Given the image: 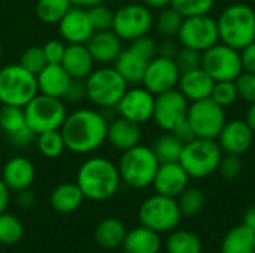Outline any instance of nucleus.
<instances>
[{
    "mask_svg": "<svg viewBox=\"0 0 255 253\" xmlns=\"http://www.w3.org/2000/svg\"><path fill=\"white\" fill-rule=\"evenodd\" d=\"M60 131L67 151L91 154L106 142L108 119L97 110L79 109L66 116Z\"/></svg>",
    "mask_w": 255,
    "mask_h": 253,
    "instance_id": "obj_1",
    "label": "nucleus"
},
{
    "mask_svg": "<svg viewBox=\"0 0 255 253\" xmlns=\"http://www.w3.org/2000/svg\"><path fill=\"white\" fill-rule=\"evenodd\" d=\"M121 176L118 166L103 157H93L84 161L76 174V185L85 198L91 201H106L120 188Z\"/></svg>",
    "mask_w": 255,
    "mask_h": 253,
    "instance_id": "obj_2",
    "label": "nucleus"
},
{
    "mask_svg": "<svg viewBox=\"0 0 255 253\" xmlns=\"http://www.w3.org/2000/svg\"><path fill=\"white\" fill-rule=\"evenodd\" d=\"M217 24L223 43L235 49H244L255 40V10L248 4L236 3L226 7Z\"/></svg>",
    "mask_w": 255,
    "mask_h": 253,
    "instance_id": "obj_3",
    "label": "nucleus"
},
{
    "mask_svg": "<svg viewBox=\"0 0 255 253\" xmlns=\"http://www.w3.org/2000/svg\"><path fill=\"white\" fill-rule=\"evenodd\" d=\"M160 167V163L152 151V148L137 145L131 149L123 152L120 158L118 171L121 180L128 186L136 189H143L152 185L155 173Z\"/></svg>",
    "mask_w": 255,
    "mask_h": 253,
    "instance_id": "obj_4",
    "label": "nucleus"
},
{
    "mask_svg": "<svg viewBox=\"0 0 255 253\" xmlns=\"http://www.w3.org/2000/svg\"><path fill=\"white\" fill-rule=\"evenodd\" d=\"M39 94L36 75L21 64H9L0 69V103L25 107Z\"/></svg>",
    "mask_w": 255,
    "mask_h": 253,
    "instance_id": "obj_5",
    "label": "nucleus"
},
{
    "mask_svg": "<svg viewBox=\"0 0 255 253\" xmlns=\"http://www.w3.org/2000/svg\"><path fill=\"white\" fill-rule=\"evenodd\" d=\"M221 148L214 139H194L184 145L179 164L190 177L203 179L218 170L221 163Z\"/></svg>",
    "mask_w": 255,
    "mask_h": 253,
    "instance_id": "obj_6",
    "label": "nucleus"
},
{
    "mask_svg": "<svg viewBox=\"0 0 255 253\" xmlns=\"http://www.w3.org/2000/svg\"><path fill=\"white\" fill-rule=\"evenodd\" d=\"M127 85L115 67H100L93 70L85 79L87 98L99 107H117L127 91Z\"/></svg>",
    "mask_w": 255,
    "mask_h": 253,
    "instance_id": "obj_7",
    "label": "nucleus"
},
{
    "mask_svg": "<svg viewBox=\"0 0 255 253\" xmlns=\"http://www.w3.org/2000/svg\"><path fill=\"white\" fill-rule=\"evenodd\" d=\"M139 221L140 225L155 231V233H169L173 231L182 218L179 204L175 198L155 194L146 198L139 207Z\"/></svg>",
    "mask_w": 255,
    "mask_h": 253,
    "instance_id": "obj_8",
    "label": "nucleus"
},
{
    "mask_svg": "<svg viewBox=\"0 0 255 253\" xmlns=\"http://www.w3.org/2000/svg\"><path fill=\"white\" fill-rule=\"evenodd\" d=\"M24 115L27 125L37 136L45 131L60 130L67 116V112L61 98L39 92L24 107Z\"/></svg>",
    "mask_w": 255,
    "mask_h": 253,
    "instance_id": "obj_9",
    "label": "nucleus"
},
{
    "mask_svg": "<svg viewBox=\"0 0 255 253\" xmlns=\"http://www.w3.org/2000/svg\"><path fill=\"white\" fill-rule=\"evenodd\" d=\"M154 18L146 4L130 3L114 12L112 31L121 40H134L148 34L152 28Z\"/></svg>",
    "mask_w": 255,
    "mask_h": 253,
    "instance_id": "obj_10",
    "label": "nucleus"
},
{
    "mask_svg": "<svg viewBox=\"0 0 255 253\" xmlns=\"http://www.w3.org/2000/svg\"><path fill=\"white\" fill-rule=\"evenodd\" d=\"M200 67L208 72L215 82L235 81L244 70L239 51L226 43H215L203 51Z\"/></svg>",
    "mask_w": 255,
    "mask_h": 253,
    "instance_id": "obj_11",
    "label": "nucleus"
},
{
    "mask_svg": "<svg viewBox=\"0 0 255 253\" xmlns=\"http://www.w3.org/2000/svg\"><path fill=\"white\" fill-rule=\"evenodd\" d=\"M187 119L193 125L197 137L215 140L226 124V113L223 106L208 97L193 101V104L188 107Z\"/></svg>",
    "mask_w": 255,
    "mask_h": 253,
    "instance_id": "obj_12",
    "label": "nucleus"
},
{
    "mask_svg": "<svg viewBox=\"0 0 255 253\" xmlns=\"http://www.w3.org/2000/svg\"><path fill=\"white\" fill-rule=\"evenodd\" d=\"M178 40L182 46L203 52L218 43V24L209 15H197L184 18Z\"/></svg>",
    "mask_w": 255,
    "mask_h": 253,
    "instance_id": "obj_13",
    "label": "nucleus"
},
{
    "mask_svg": "<svg viewBox=\"0 0 255 253\" xmlns=\"http://www.w3.org/2000/svg\"><path fill=\"white\" fill-rule=\"evenodd\" d=\"M188 98L178 89L161 92L155 97L152 119L164 131H173L188 115Z\"/></svg>",
    "mask_w": 255,
    "mask_h": 253,
    "instance_id": "obj_14",
    "label": "nucleus"
},
{
    "mask_svg": "<svg viewBox=\"0 0 255 253\" xmlns=\"http://www.w3.org/2000/svg\"><path fill=\"white\" fill-rule=\"evenodd\" d=\"M181 78V72L173 58L166 57H154L145 72L143 86L154 95L173 89Z\"/></svg>",
    "mask_w": 255,
    "mask_h": 253,
    "instance_id": "obj_15",
    "label": "nucleus"
},
{
    "mask_svg": "<svg viewBox=\"0 0 255 253\" xmlns=\"http://www.w3.org/2000/svg\"><path fill=\"white\" fill-rule=\"evenodd\" d=\"M155 97L145 86L127 89L120 103L117 104V112L120 116L130 119L136 124H145L152 118Z\"/></svg>",
    "mask_w": 255,
    "mask_h": 253,
    "instance_id": "obj_16",
    "label": "nucleus"
},
{
    "mask_svg": "<svg viewBox=\"0 0 255 253\" xmlns=\"http://www.w3.org/2000/svg\"><path fill=\"white\" fill-rule=\"evenodd\" d=\"M0 128L16 148H25L34 140V133L25 121L24 107L3 104L0 109Z\"/></svg>",
    "mask_w": 255,
    "mask_h": 253,
    "instance_id": "obj_17",
    "label": "nucleus"
},
{
    "mask_svg": "<svg viewBox=\"0 0 255 253\" xmlns=\"http://www.w3.org/2000/svg\"><path fill=\"white\" fill-rule=\"evenodd\" d=\"M188 180L190 176L179 163H166L160 164L152 180V186L157 194L175 198L187 189Z\"/></svg>",
    "mask_w": 255,
    "mask_h": 253,
    "instance_id": "obj_18",
    "label": "nucleus"
},
{
    "mask_svg": "<svg viewBox=\"0 0 255 253\" xmlns=\"http://www.w3.org/2000/svg\"><path fill=\"white\" fill-rule=\"evenodd\" d=\"M58 31L67 43H87L94 33L87 9L72 6L58 22Z\"/></svg>",
    "mask_w": 255,
    "mask_h": 253,
    "instance_id": "obj_19",
    "label": "nucleus"
},
{
    "mask_svg": "<svg viewBox=\"0 0 255 253\" xmlns=\"http://www.w3.org/2000/svg\"><path fill=\"white\" fill-rule=\"evenodd\" d=\"M253 139H254V131L247 124V121L235 119L224 124L218 136V145L227 154L242 155L253 145Z\"/></svg>",
    "mask_w": 255,
    "mask_h": 253,
    "instance_id": "obj_20",
    "label": "nucleus"
},
{
    "mask_svg": "<svg viewBox=\"0 0 255 253\" xmlns=\"http://www.w3.org/2000/svg\"><path fill=\"white\" fill-rule=\"evenodd\" d=\"M85 46L88 48L94 63L97 64H111L117 60L123 51L121 39L111 30L94 31L87 40Z\"/></svg>",
    "mask_w": 255,
    "mask_h": 253,
    "instance_id": "obj_21",
    "label": "nucleus"
},
{
    "mask_svg": "<svg viewBox=\"0 0 255 253\" xmlns=\"http://www.w3.org/2000/svg\"><path fill=\"white\" fill-rule=\"evenodd\" d=\"M142 130L140 124H136L130 119L118 116L108 124V136L106 140L109 145L118 151H127L140 143Z\"/></svg>",
    "mask_w": 255,
    "mask_h": 253,
    "instance_id": "obj_22",
    "label": "nucleus"
},
{
    "mask_svg": "<svg viewBox=\"0 0 255 253\" xmlns=\"http://www.w3.org/2000/svg\"><path fill=\"white\" fill-rule=\"evenodd\" d=\"M36 170L33 163L25 157H13L10 158L1 173V179L6 183V186L12 192H19L24 189H28L31 183L34 182Z\"/></svg>",
    "mask_w": 255,
    "mask_h": 253,
    "instance_id": "obj_23",
    "label": "nucleus"
},
{
    "mask_svg": "<svg viewBox=\"0 0 255 253\" xmlns=\"http://www.w3.org/2000/svg\"><path fill=\"white\" fill-rule=\"evenodd\" d=\"M61 66L72 79L85 81L94 70V60L85 43H69L66 46Z\"/></svg>",
    "mask_w": 255,
    "mask_h": 253,
    "instance_id": "obj_24",
    "label": "nucleus"
},
{
    "mask_svg": "<svg viewBox=\"0 0 255 253\" xmlns=\"http://www.w3.org/2000/svg\"><path fill=\"white\" fill-rule=\"evenodd\" d=\"M178 85H179V91L188 100L197 101V100L211 97L215 81L212 79V76L208 72H205L202 67H199L191 72L181 73Z\"/></svg>",
    "mask_w": 255,
    "mask_h": 253,
    "instance_id": "obj_25",
    "label": "nucleus"
},
{
    "mask_svg": "<svg viewBox=\"0 0 255 253\" xmlns=\"http://www.w3.org/2000/svg\"><path fill=\"white\" fill-rule=\"evenodd\" d=\"M149 64V60L142 57L139 52L131 49L130 46L127 49H123L117 60L114 61V67L117 72L126 79L127 84H142L146 67Z\"/></svg>",
    "mask_w": 255,
    "mask_h": 253,
    "instance_id": "obj_26",
    "label": "nucleus"
},
{
    "mask_svg": "<svg viewBox=\"0 0 255 253\" xmlns=\"http://www.w3.org/2000/svg\"><path fill=\"white\" fill-rule=\"evenodd\" d=\"M36 79L40 94L61 98L72 78L67 75L61 64H46L36 75Z\"/></svg>",
    "mask_w": 255,
    "mask_h": 253,
    "instance_id": "obj_27",
    "label": "nucleus"
},
{
    "mask_svg": "<svg viewBox=\"0 0 255 253\" xmlns=\"http://www.w3.org/2000/svg\"><path fill=\"white\" fill-rule=\"evenodd\" d=\"M124 253H158L161 249L160 234L140 225L127 231L121 245Z\"/></svg>",
    "mask_w": 255,
    "mask_h": 253,
    "instance_id": "obj_28",
    "label": "nucleus"
},
{
    "mask_svg": "<svg viewBox=\"0 0 255 253\" xmlns=\"http://www.w3.org/2000/svg\"><path fill=\"white\" fill-rule=\"evenodd\" d=\"M84 194L81 191V188L76 183H60L58 186H55V189L51 194V206L57 213H63V215H69L76 212L82 201H84Z\"/></svg>",
    "mask_w": 255,
    "mask_h": 253,
    "instance_id": "obj_29",
    "label": "nucleus"
},
{
    "mask_svg": "<svg viewBox=\"0 0 255 253\" xmlns=\"http://www.w3.org/2000/svg\"><path fill=\"white\" fill-rule=\"evenodd\" d=\"M221 253H255V233L244 224L232 228L223 239Z\"/></svg>",
    "mask_w": 255,
    "mask_h": 253,
    "instance_id": "obj_30",
    "label": "nucleus"
},
{
    "mask_svg": "<svg viewBox=\"0 0 255 253\" xmlns=\"http://www.w3.org/2000/svg\"><path fill=\"white\" fill-rule=\"evenodd\" d=\"M127 230L124 224L117 218L103 219L94 231V239L103 249H117L123 245Z\"/></svg>",
    "mask_w": 255,
    "mask_h": 253,
    "instance_id": "obj_31",
    "label": "nucleus"
},
{
    "mask_svg": "<svg viewBox=\"0 0 255 253\" xmlns=\"http://www.w3.org/2000/svg\"><path fill=\"white\" fill-rule=\"evenodd\" d=\"M167 253H202L203 245L197 234L188 230L173 231L166 242Z\"/></svg>",
    "mask_w": 255,
    "mask_h": 253,
    "instance_id": "obj_32",
    "label": "nucleus"
},
{
    "mask_svg": "<svg viewBox=\"0 0 255 253\" xmlns=\"http://www.w3.org/2000/svg\"><path fill=\"white\" fill-rule=\"evenodd\" d=\"M182 149H184V143L173 133L160 136L154 142V146H152V151L160 164L178 163L182 154Z\"/></svg>",
    "mask_w": 255,
    "mask_h": 253,
    "instance_id": "obj_33",
    "label": "nucleus"
},
{
    "mask_svg": "<svg viewBox=\"0 0 255 253\" xmlns=\"http://www.w3.org/2000/svg\"><path fill=\"white\" fill-rule=\"evenodd\" d=\"M70 7V0H37L36 15L45 24H58Z\"/></svg>",
    "mask_w": 255,
    "mask_h": 253,
    "instance_id": "obj_34",
    "label": "nucleus"
},
{
    "mask_svg": "<svg viewBox=\"0 0 255 253\" xmlns=\"http://www.w3.org/2000/svg\"><path fill=\"white\" fill-rule=\"evenodd\" d=\"M36 145L39 152L46 158H58L66 151L64 139L60 130H51L37 134Z\"/></svg>",
    "mask_w": 255,
    "mask_h": 253,
    "instance_id": "obj_35",
    "label": "nucleus"
},
{
    "mask_svg": "<svg viewBox=\"0 0 255 253\" xmlns=\"http://www.w3.org/2000/svg\"><path fill=\"white\" fill-rule=\"evenodd\" d=\"M24 227L21 221L10 213H0V245H15L22 239Z\"/></svg>",
    "mask_w": 255,
    "mask_h": 253,
    "instance_id": "obj_36",
    "label": "nucleus"
},
{
    "mask_svg": "<svg viewBox=\"0 0 255 253\" xmlns=\"http://www.w3.org/2000/svg\"><path fill=\"white\" fill-rule=\"evenodd\" d=\"M182 216H194L205 206V195L197 188H187L181 192L178 200Z\"/></svg>",
    "mask_w": 255,
    "mask_h": 253,
    "instance_id": "obj_37",
    "label": "nucleus"
},
{
    "mask_svg": "<svg viewBox=\"0 0 255 253\" xmlns=\"http://www.w3.org/2000/svg\"><path fill=\"white\" fill-rule=\"evenodd\" d=\"M215 0H170V6L178 10L184 18L208 15L214 7Z\"/></svg>",
    "mask_w": 255,
    "mask_h": 253,
    "instance_id": "obj_38",
    "label": "nucleus"
},
{
    "mask_svg": "<svg viewBox=\"0 0 255 253\" xmlns=\"http://www.w3.org/2000/svg\"><path fill=\"white\" fill-rule=\"evenodd\" d=\"M182 22H184V16L170 6L161 10L157 19V28L164 36H175V34L178 36Z\"/></svg>",
    "mask_w": 255,
    "mask_h": 253,
    "instance_id": "obj_39",
    "label": "nucleus"
},
{
    "mask_svg": "<svg viewBox=\"0 0 255 253\" xmlns=\"http://www.w3.org/2000/svg\"><path fill=\"white\" fill-rule=\"evenodd\" d=\"M90 22L94 28V31H105V30H111L112 28V22H114V10L111 7H108L105 3L91 6L87 9Z\"/></svg>",
    "mask_w": 255,
    "mask_h": 253,
    "instance_id": "obj_40",
    "label": "nucleus"
},
{
    "mask_svg": "<svg viewBox=\"0 0 255 253\" xmlns=\"http://www.w3.org/2000/svg\"><path fill=\"white\" fill-rule=\"evenodd\" d=\"M18 64H21L30 73L37 75L48 63H46L42 46L33 45V46H28L27 49L22 51V54L19 55V63Z\"/></svg>",
    "mask_w": 255,
    "mask_h": 253,
    "instance_id": "obj_41",
    "label": "nucleus"
},
{
    "mask_svg": "<svg viewBox=\"0 0 255 253\" xmlns=\"http://www.w3.org/2000/svg\"><path fill=\"white\" fill-rule=\"evenodd\" d=\"M239 95H238L235 81H218V82H215L212 94H211V98L223 107L235 103Z\"/></svg>",
    "mask_w": 255,
    "mask_h": 253,
    "instance_id": "obj_42",
    "label": "nucleus"
},
{
    "mask_svg": "<svg viewBox=\"0 0 255 253\" xmlns=\"http://www.w3.org/2000/svg\"><path fill=\"white\" fill-rule=\"evenodd\" d=\"M175 63L179 69L181 73H187L191 72L194 69H199L202 66V55L199 51L190 49L182 46L181 49H178L176 55H175Z\"/></svg>",
    "mask_w": 255,
    "mask_h": 253,
    "instance_id": "obj_43",
    "label": "nucleus"
},
{
    "mask_svg": "<svg viewBox=\"0 0 255 253\" xmlns=\"http://www.w3.org/2000/svg\"><path fill=\"white\" fill-rule=\"evenodd\" d=\"M236 89H238V95L241 98H244L245 101L254 103L255 101V75L254 73H241L236 79Z\"/></svg>",
    "mask_w": 255,
    "mask_h": 253,
    "instance_id": "obj_44",
    "label": "nucleus"
},
{
    "mask_svg": "<svg viewBox=\"0 0 255 253\" xmlns=\"http://www.w3.org/2000/svg\"><path fill=\"white\" fill-rule=\"evenodd\" d=\"M218 170H220V173H221V176L224 179H227V180L236 179L242 171V161H241L239 155L227 154L224 158H221Z\"/></svg>",
    "mask_w": 255,
    "mask_h": 253,
    "instance_id": "obj_45",
    "label": "nucleus"
},
{
    "mask_svg": "<svg viewBox=\"0 0 255 253\" xmlns=\"http://www.w3.org/2000/svg\"><path fill=\"white\" fill-rule=\"evenodd\" d=\"M130 48L134 49V51L139 52L142 57H145L146 60L151 61V60L157 55V48H158V46H157V43H155V40H154L152 37H149L148 34H145V36H140V37L131 40Z\"/></svg>",
    "mask_w": 255,
    "mask_h": 253,
    "instance_id": "obj_46",
    "label": "nucleus"
},
{
    "mask_svg": "<svg viewBox=\"0 0 255 253\" xmlns=\"http://www.w3.org/2000/svg\"><path fill=\"white\" fill-rule=\"evenodd\" d=\"M42 49H43L48 64H61V60H63V55L66 51V45L61 40L51 39L42 46Z\"/></svg>",
    "mask_w": 255,
    "mask_h": 253,
    "instance_id": "obj_47",
    "label": "nucleus"
},
{
    "mask_svg": "<svg viewBox=\"0 0 255 253\" xmlns=\"http://www.w3.org/2000/svg\"><path fill=\"white\" fill-rule=\"evenodd\" d=\"M84 98H87L85 81H82V79H70L61 100H66L69 103H79Z\"/></svg>",
    "mask_w": 255,
    "mask_h": 253,
    "instance_id": "obj_48",
    "label": "nucleus"
},
{
    "mask_svg": "<svg viewBox=\"0 0 255 253\" xmlns=\"http://www.w3.org/2000/svg\"><path fill=\"white\" fill-rule=\"evenodd\" d=\"M184 145L185 143H190V142H193L194 139H197V134H196V131H194V128H193V125L188 122V119H185V121H182L173 131H172Z\"/></svg>",
    "mask_w": 255,
    "mask_h": 253,
    "instance_id": "obj_49",
    "label": "nucleus"
},
{
    "mask_svg": "<svg viewBox=\"0 0 255 253\" xmlns=\"http://www.w3.org/2000/svg\"><path fill=\"white\" fill-rule=\"evenodd\" d=\"M241 60H242V67L245 69V72L255 75V40L242 49Z\"/></svg>",
    "mask_w": 255,
    "mask_h": 253,
    "instance_id": "obj_50",
    "label": "nucleus"
},
{
    "mask_svg": "<svg viewBox=\"0 0 255 253\" xmlns=\"http://www.w3.org/2000/svg\"><path fill=\"white\" fill-rule=\"evenodd\" d=\"M178 45L173 40H164L158 48H157V54L160 57H166V58H175L176 52H178Z\"/></svg>",
    "mask_w": 255,
    "mask_h": 253,
    "instance_id": "obj_51",
    "label": "nucleus"
},
{
    "mask_svg": "<svg viewBox=\"0 0 255 253\" xmlns=\"http://www.w3.org/2000/svg\"><path fill=\"white\" fill-rule=\"evenodd\" d=\"M16 194H18L16 201H18L19 207H22V209H30L36 203V195L30 189H24V191L16 192Z\"/></svg>",
    "mask_w": 255,
    "mask_h": 253,
    "instance_id": "obj_52",
    "label": "nucleus"
},
{
    "mask_svg": "<svg viewBox=\"0 0 255 253\" xmlns=\"http://www.w3.org/2000/svg\"><path fill=\"white\" fill-rule=\"evenodd\" d=\"M9 200H10V189L6 186L3 179H0V213L6 212L9 206Z\"/></svg>",
    "mask_w": 255,
    "mask_h": 253,
    "instance_id": "obj_53",
    "label": "nucleus"
},
{
    "mask_svg": "<svg viewBox=\"0 0 255 253\" xmlns=\"http://www.w3.org/2000/svg\"><path fill=\"white\" fill-rule=\"evenodd\" d=\"M244 225H247L248 228H251L255 233V204L251 206L247 212H245V216H244Z\"/></svg>",
    "mask_w": 255,
    "mask_h": 253,
    "instance_id": "obj_54",
    "label": "nucleus"
},
{
    "mask_svg": "<svg viewBox=\"0 0 255 253\" xmlns=\"http://www.w3.org/2000/svg\"><path fill=\"white\" fill-rule=\"evenodd\" d=\"M106 0H70L72 6H78V7H82V9H88L91 6H96V4H100V3H105Z\"/></svg>",
    "mask_w": 255,
    "mask_h": 253,
    "instance_id": "obj_55",
    "label": "nucleus"
},
{
    "mask_svg": "<svg viewBox=\"0 0 255 253\" xmlns=\"http://www.w3.org/2000/svg\"><path fill=\"white\" fill-rule=\"evenodd\" d=\"M142 1L148 7H155V9H163L170 4V0H142Z\"/></svg>",
    "mask_w": 255,
    "mask_h": 253,
    "instance_id": "obj_56",
    "label": "nucleus"
},
{
    "mask_svg": "<svg viewBox=\"0 0 255 253\" xmlns=\"http://www.w3.org/2000/svg\"><path fill=\"white\" fill-rule=\"evenodd\" d=\"M247 124L251 127V130L255 133V101L251 103V107L248 110V115H247Z\"/></svg>",
    "mask_w": 255,
    "mask_h": 253,
    "instance_id": "obj_57",
    "label": "nucleus"
},
{
    "mask_svg": "<svg viewBox=\"0 0 255 253\" xmlns=\"http://www.w3.org/2000/svg\"><path fill=\"white\" fill-rule=\"evenodd\" d=\"M1 54H3V46H1V43H0V58H1Z\"/></svg>",
    "mask_w": 255,
    "mask_h": 253,
    "instance_id": "obj_58",
    "label": "nucleus"
}]
</instances>
